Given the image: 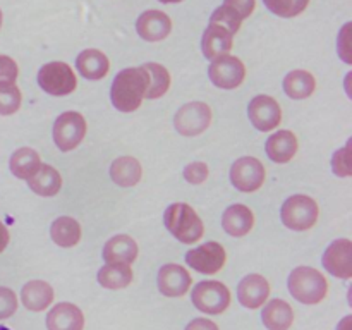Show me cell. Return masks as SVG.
I'll use <instances>...</instances> for the list:
<instances>
[{
	"label": "cell",
	"mask_w": 352,
	"mask_h": 330,
	"mask_svg": "<svg viewBox=\"0 0 352 330\" xmlns=\"http://www.w3.org/2000/svg\"><path fill=\"white\" fill-rule=\"evenodd\" d=\"M9 167L12 175H16L17 179L28 181V179H31L38 170H40L41 158L40 155H38V151H34L33 148L24 146L14 151L12 157H10Z\"/></svg>",
	"instance_id": "83f0119b"
},
{
	"label": "cell",
	"mask_w": 352,
	"mask_h": 330,
	"mask_svg": "<svg viewBox=\"0 0 352 330\" xmlns=\"http://www.w3.org/2000/svg\"><path fill=\"white\" fill-rule=\"evenodd\" d=\"M133 282V270L126 263H107L98 270V284L110 291H119Z\"/></svg>",
	"instance_id": "f546056e"
},
{
	"label": "cell",
	"mask_w": 352,
	"mask_h": 330,
	"mask_svg": "<svg viewBox=\"0 0 352 330\" xmlns=\"http://www.w3.org/2000/svg\"><path fill=\"white\" fill-rule=\"evenodd\" d=\"M270 282L260 274H250L237 285V299L248 309L263 306L270 298Z\"/></svg>",
	"instance_id": "9a60e30c"
},
{
	"label": "cell",
	"mask_w": 352,
	"mask_h": 330,
	"mask_svg": "<svg viewBox=\"0 0 352 330\" xmlns=\"http://www.w3.org/2000/svg\"><path fill=\"white\" fill-rule=\"evenodd\" d=\"M54 287L45 280H30L21 289V301L30 311H45L54 301Z\"/></svg>",
	"instance_id": "cb8c5ba5"
},
{
	"label": "cell",
	"mask_w": 352,
	"mask_h": 330,
	"mask_svg": "<svg viewBox=\"0 0 352 330\" xmlns=\"http://www.w3.org/2000/svg\"><path fill=\"white\" fill-rule=\"evenodd\" d=\"M351 322H352V316L351 315L344 316L342 322H340L339 327H337V330H351Z\"/></svg>",
	"instance_id": "7bdbcfd3"
},
{
	"label": "cell",
	"mask_w": 352,
	"mask_h": 330,
	"mask_svg": "<svg viewBox=\"0 0 352 330\" xmlns=\"http://www.w3.org/2000/svg\"><path fill=\"white\" fill-rule=\"evenodd\" d=\"M9 239H10L9 230H7V227L3 226L2 222H0V253H2V251L7 248V244H9Z\"/></svg>",
	"instance_id": "b9f144b4"
},
{
	"label": "cell",
	"mask_w": 352,
	"mask_h": 330,
	"mask_svg": "<svg viewBox=\"0 0 352 330\" xmlns=\"http://www.w3.org/2000/svg\"><path fill=\"white\" fill-rule=\"evenodd\" d=\"M222 227L232 237L246 236L254 227V213L251 212L250 206L241 203L230 205L222 215Z\"/></svg>",
	"instance_id": "44dd1931"
},
{
	"label": "cell",
	"mask_w": 352,
	"mask_h": 330,
	"mask_svg": "<svg viewBox=\"0 0 352 330\" xmlns=\"http://www.w3.org/2000/svg\"><path fill=\"white\" fill-rule=\"evenodd\" d=\"M157 284L167 298H182L191 289L192 277L182 265L167 263L158 270Z\"/></svg>",
	"instance_id": "5bb4252c"
},
{
	"label": "cell",
	"mask_w": 352,
	"mask_h": 330,
	"mask_svg": "<svg viewBox=\"0 0 352 330\" xmlns=\"http://www.w3.org/2000/svg\"><path fill=\"white\" fill-rule=\"evenodd\" d=\"M110 177L120 188H133L143 177V167L134 157H119L110 165Z\"/></svg>",
	"instance_id": "d4e9b609"
},
{
	"label": "cell",
	"mask_w": 352,
	"mask_h": 330,
	"mask_svg": "<svg viewBox=\"0 0 352 330\" xmlns=\"http://www.w3.org/2000/svg\"><path fill=\"white\" fill-rule=\"evenodd\" d=\"M322 263L330 275L349 280L352 277V243L349 239H336L329 244L322 256Z\"/></svg>",
	"instance_id": "4fadbf2b"
},
{
	"label": "cell",
	"mask_w": 352,
	"mask_h": 330,
	"mask_svg": "<svg viewBox=\"0 0 352 330\" xmlns=\"http://www.w3.org/2000/svg\"><path fill=\"white\" fill-rule=\"evenodd\" d=\"M352 24L347 23L346 26L342 28V31H340L339 34V55L342 57V60L346 62V64H351L352 62V57H351V48H349V31H351Z\"/></svg>",
	"instance_id": "ab89813d"
},
{
	"label": "cell",
	"mask_w": 352,
	"mask_h": 330,
	"mask_svg": "<svg viewBox=\"0 0 352 330\" xmlns=\"http://www.w3.org/2000/svg\"><path fill=\"white\" fill-rule=\"evenodd\" d=\"M267 170L263 164L254 157L237 158L230 167V182L243 192H254L263 186Z\"/></svg>",
	"instance_id": "30bf717a"
},
{
	"label": "cell",
	"mask_w": 352,
	"mask_h": 330,
	"mask_svg": "<svg viewBox=\"0 0 352 330\" xmlns=\"http://www.w3.org/2000/svg\"><path fill=\"white\" fill-rule=\"evenodd\" d=\"M229 287L219 280H203L191 291V301L196 309L206 315H222L230 306Z\"/></svg>",
	"instance_id": "5b68a950"
},
{
	"label": "cell",
	"mask_w": 352,
	"mask_h": 330,
	"mask_svg": "<svg viewBox=\"0 0 352 330\" xmlns=\"http://www.w3.org/2000/svg\"><path fill=\"white\" fill-rule=\"evenodd\" d=\"M164 223L168 232L184 244H195L205 234V226L196 210L188 203H172L164 213Z\"/></svg>",
	"instance_id": "7a4b0ae2"
},
{
	"label": "cell",
	"mask_w": 352,
	"mask_h": 330,
	"mask_svg": "<svg viewBox=\"0 0 352 330\" xmlns=\"http://www.w3.org/2000/svg\"><path fill=\"white\" fill-rule=\"evenodd\" d=\"M17 309V296L12 289L0 287V320L10 318Z\"/></svg>",
	"instance_id": "d590c367"
},
{
	"label": "cell",
	"mask_w": 352,
	"mask_h": 330,
	"mask_svg": "<svg viewBox=\"0 0 352 330\" xmlns=\"http://www.w3.org/2000/svg\"><path fill=\"white\" fill-rule=\"evenodd\" d=\"M298 136L292 131L282 129L272 134L265 143V151L268 158L275 164H287L298 153Z\"/></svg>",
	"instance_id": "d6986e66"
},
{
	"label": "cell",
	"mask_w": 352,
	"mask_h": 330,
	"mask_svg": "<svg viewBox=\"0 0 352 330\" xmlns=\"http://www.w3.org/2000/svg\"><path fill=\"white\" fill-rule=\"evenodd\" d=\"M234 47V34L220 24L210 23L201 38V50L208 60L230 54Z\"/></svg>",
	"instance_id": "e0dca14e"
},
{
	"label": "cell",
	"mask_w": 352,
	"mask_h": 330,
	"mask_svg": "<svg viewBox=\"0 0 352 330\" xmlns=\"http://www.w3.org/2000/svg\"><path fill=\"white\" fill-rule=\"evenodd\" d=\"M251 124L261 133H268L278 127L282 120V109L274 96L258 95L248 105Z\"/></svg>",
	"instance_id": "7c38bea8"
},
{
	"label": "cell",
	"mask_w": 352,
	"mask_h": 330,
	"mask_svg": "<svg viewBox=\"0 0 352 330\" xmlns=\"http://www.w3.org/2000/svg\"><path fill=\"white\" fill-rule=\"evenodd\" d=\"M76 67H78L79 74L82 78L89 79V81H98V79H103L109 74L110 62L109 57L102 50L86 48L76 58Z\"/></svg>",
	"instance_id": "603a6c76"
},
{
	"label": "cell",
	"mask_w": 352,
	"mask_h": 330,
	"mask_svg": "<svg viewBox=\"0 0 352 330\" xmlns=\"http://www.w3.org/2000/svg\"><path fill=\"white\" fill-rule=\"evenodd\" d=\"M2 21H3V16H2V10H0V28H2Z\"/></svg>",
	"instance_id": "f6af8a7d"
},
{
	"label": "cell",
	"mask_w": 352,
	"mask_h": 330,
	"mask_svg": "<svg viewBox=\"0 0 352 330\" xmlns=\"http://www.w3.org/2000/svg\"><path fill=\"white\" fill-rule=\"evenodd\" d=\"M136 31L143 40L162 41L170 34L172 19L162 10H146L138 17Z\"/></svg>",
	"instance_id": "2e32d148"
},
{
	"label": "cell",
	"mask_w": 352,
	"mask_h": 330,
	"mask_svg": "<svg viewBox=\"0 0 352 330\" xmlns=\"http://www.w3.org/2000/svg\"><path fill=\"white\" fill-rule=\"evenodd\" d=\"M208 76L217 88L236 89L246 79V65L234 55H222L212 60L208 67Z\"/></svg>",
	"instance_id": "9c48e42d"
},
{
	"label": "cell",
	"mask_w": 352,
	"mask_h": 330,
	"mask_svg": "<svg viewBox=\"0 0 352 330\" xmlns=\"http://www.w3.org/2000/svg\"><path fill=\"white\" fill-rule=\"evenodd\" d=\"M19 76L16 60L7 55H0V85H14Z\"/></svg>",
	"instance_id": "8d00e7d4"
},
{
	"label": "cell",
	"mask_w": 352,
	"mask_h": 330,
	"mask_svg": "<svg viewBox=\"0 0 352 330\" xmlns=\"http://www.w3.org/2000/svg\"><path fill=\"white\" fill-rule=\"evenodd\" d=\"M263 2L272 14L291 19V17H296L305 12L309 0H263Z\"/></svg>",
	"instance_id": "1f68e13d"
},
{
	"label": "cell",
	"mask_w": 352,
	"mask_h": 330,
	"mask_svg": "<svg viewBox=\"0 0 352 330\" xmlns=\"http://www.w3.org/2000/svg\"><path fill=\"white\" fill-rule=\"evenodd\" d=\"M223 6L230 7L236 14H239L241 19H248L253 14L256 0H223Z\"/></svg>",
	"instance_id": "f35d334b"
},
{
	"label": "cell",
	"mask_w": 352,
	"mask_h": 330,
	"mask_svg": "<svg viewBox=\"0 0 352 330\" xmlns=\"http://www.w3.org/2000/svg\"><path fill=\"white\" fill-rule=\"evenodd\" d=\"M158 2H162V3H179V2H182V0H158Z\"/></svg>",
	"instance_id": "ee69618b"
},
{
	"label": "cell",
	"mask_w": 352,
	"mask_h": 330,
	"mask_svg": "<svg viewBox=\"0 0 352 330\" xmlns=\"http://www.w3.org/2000/svg\"><path fill=\"white\" fill-rule=\"evenodd\" d=\"M23 95L17 85H0V116H12L21 109Z\"/></svg>",
	"instance_id": "d6a6232c"
},
{
	"label": "cell",
	"mask_w": 352,
	"mask_h": 330,
	"mask_svg": "<svg viewBox=\"0 0 352 330\" xmlns=\"http://www.w3.org/2000/svg\"><path fill=\"white\" fill-rule=\"evenodd\" d=\"M289 292L302 305H318L329 294L325 275L313 267H298L291 272L287 280Z\"/></svg>",
	"instance_id": "3957f363"
},
{
	"label": "cell",
	"mask_w": 352,
	"mask_h": 330,
	"mask_svg": "<svg viewBox=\"0 0 352 330\" xmlns=\"http://www.w3.org/2000/svg\"><path fill=\"white\" fill-rule=\"evenodd\" d=\"M50 237L57 246L74 248L81 241V226L72 217H58L52 222Z\"/></svg>",
	"instance_id": "f1b7e54d"
},
{
	"label": "cell",
	"mask_w": 352,
	"mask_h": 330,
	"mask_svg": "<svg viewBox=\"0 0 352 330\" xmlns=\"http://www.w3.org/2000/svg\"><path fill=\"white\" fill-rule=\"evenodd\" d=\"M213 113L205 102H191L182 105L174 116V127L182 136H198L210 127Z\"/></svg>",
	"instance_id": "52a82bcc"
},
{
	"label": "cell",
	"mask_w": 352,
	"mask_h": 330,
	"mask_svg": "<svg viewBox=\"0 0 352 330\" xmlns=\"http://www.w3.org/2000/svg\"><path fill=\"white\" fill-rule=\"evenodd\" d=\"M148 72L144 67H127L122 69L113 78L112 88H110V98L113 107L119 112L129 113L141 107L148 89Z\"/></svg>",
	"instance_id": "6da1fadb"
},
{
	"label": "cell",
	"mask_w": 352,
	"mask_h": 330,
	"mask_svg": "<svg viewBox=\"0 0 352 330\" xmlns=\"http://www.w3.org/2000/svg\"><path fill=\"white\" fill-rule=\"evenodd\" d=\"M284 91L292 100H306L315 93L316 79L311 72L296 69L284 78Z\"/></svg>",
	"instance_id": "484cf974"
},
{
	"label": "cell",
	"mask_w": 352,
	"mask_h": 330,
	"mask_svg": "<svg viewBox=\"0 0 352 330\" xmlns=\"http://www.w3.org/2000/svg\"><path fill=\"white\" fill-rule=\"evenodd\" d=\"M38 85L52 96L71 95L78 86V78L65 62H48L38 71Z\"/></svg>",
	"instance_id": "8992f818"
},
{
	"label": "cell",
	"mask_w": 352,
	"mask_h": 330,
	"mask_svg": "<svg viewBox=\"0 0 352 330\" xmlns=\"http://www.w3.org/2000/svg\"><path fill=\"white\" fill-rule=\"evenodd\" d=\"M226 260V248L220 243H215V241H208V243L192 248L186 253V261H188L189 267L205 275H213L222 270Z\"/></svg>",
	"instance_id": "8fae6325"
},
{
	"label": "cell",
	"mask_w": 352,
	"mask_h": 330,
	"mask_svg": "<svg viewBox=\"0 0 352 330\" xmlns=\"http://www.w3.org/2000/svg\"><path fill=\"white\" fill-rule=\"evenodd\" d=\"M143 67L148 72V79H150L144 98L157 100L164 96L168 91V88H170V72L164 65L157 64V62H148Z\"/></svg>",
	"instance_id": "4dcf8cb0"
},
{
	"label": "cell",
	"mask_w": 352,
	"mask_h": 330,
	"mask_svg": "<svg viewBox=\"0 0 352 330\" xmlns=\"http://www.w3.org/2000/svg\"><path fill=\"white\" fill-rule=\"evenodd\" d=\"M261 320L268 330H289L294 323V309L284 299H270L261 309Z\"/></svg>",
	"instance_id": "7402d4cb"
},
{
	"label": "cell",
	"mask_w": 352,
	"mask_h": 330,
	"mask_svg": "<svg viewBox=\"0 0 352 330\" xmlns=\"http://www.w3.org/2000/svg\"><path fill=\"white\" fill-rule=\"evenodd\" d=\"M210 23L213 24H220V26L227 28L232 34H236L239 31L241 24H243V19H241L239 14L234 12L230 7L227 6H220L219 9H215V12L212 14L210 17Z\"/></svg>",
	"instance_id": "836d02e7"
},
{
	"label": "cell",
	"mask_w": 352,
	"mask_h": 330,
	"mask_svg": "<svg viewBox=\"0 0 352 330\" xmlns=\"http://www.w3.org/2000/svg\"><path fill=\"white\" fill-rule=\"evenodd\" d=\"M48 330H82L85 315L72 302H57L47 315Z\"/></svg>",
	"instance_id": "ac0fdd59"
},
{
	"label": "cell",
	"mask_w": 352,
	"mask_h": 330,
	"mask_svg": "<svg viewBox=\"0 0 352 330\" xmlns=\"http://www.w3.org/2000/svg\"><path fill=\"white\" fill-rule=\"evenodd\" d=\"M332 170L339 177H351L352 162H351V141L344 148L337 150L332 157Z\"/></svg>",
	"instance_id": "e575fe53"
},
{
	"label": "cell",
	"mask_w": 352,
	"mask_h": 330,
	"mask_svg": "<svg viewBox=\"0 0 352 330\" xmlns=\"http://www.w3.org/2000/svg\"><path fill=\"white\" fill-rule=\"evenodd\" d=\"M28 186L33 192H36L38 196H55L62 188V177L58 174V170L55 167L48 164H41L40 170L33 175L31 179H28Z\"/></svg>",
	"instance_id": "4316f807"
},
{
	"label": "cell",
	"mask_w": 352,
	"mask_h": 330,
	"mask_svg": "<svg viewBox=\"0 0 352 330\" xmlns=\"http://www.w3.org/2000/svg\"><path fill=\"white\" fill-rule=\"evenodd\" d=\"M208 165L205 162H192L184 168V179L189 184H201L208 179Z\"/></svg>",
	"instance_id": "74e56055"
},
{
	"label": "cell",
	"mask_w": 352,
	"mask_h": 330,
	"mask_svg": "<svg viewBox=\"0 0 352 330\" xmlns=\"http://www.w3.org/2000/svg\"><path fill=\"white\" fill-rule=\"evenodd\" d=\"M186 330H219V325L208 318H195L188 323Z\"/></svg>",
	"instance_id": "60d3db41"
},
{
	"label": "cell",
	"mask_w": 352,
	"mask_h": 330,
	"mask_svg": "<svg viewBox=\"0 0 352 330\" xmlns=\"http://www.w3.org/2000/svg\"><path fill=\"white\" fill-rule=\"evenodd\" d=\"M0 330H10V329H7V327H3V325H0Z\"/></svg>",
	"instance_id": "bcb514c9"
},
{
	"label": "cell",
	"mask_w": 352,
	"mask_h": 330,
	"mask_svg": "<svg viewBox=\"0 0 352 330\" xmlns=\"http://www.w3.org/2000/svg\"><path fill=\"white\" fill-rule=\"evenodd\" d=\"M86 120L79 112L69 110L60 113L54 122V141L60 151H71L81 144L86 136Z\"/></svg>",
	"instance_id": "ba28073f"
},
{
	"label": "cell",
	"mask_w": 352,
	"mask_h": 330,
	"mask_svg": "<svg viewBox=\"0 0 352 330\" xmlns=\"http://www.w3.org/2000/svg\"><path fill=\"white\" fill-rule=\"evenodd\" d=\"M320 215L318 203L306 195H294L284 201L280 208V219L287 229L309 230L316 223Z\"/></svg>",
	"instance_id": "277c9868"
},
{
	"label": "cell",
	"mask_w": 352,
	"mask_h": 330,
	"mask_svg": "<svg viewBox=\"0 0 352 330\" xmlns=\"http://www.w3.org/2000/svg\"><path fill=\"white\" fill-rule=\"evenodd\" d=\"M140 248L138 243L127 234H119V236L110 237L103 246V260L107 263H126L131 265L136 261Z\"/></svg>",
	"instance_id": "ffe728a7"
}]
</instances>
